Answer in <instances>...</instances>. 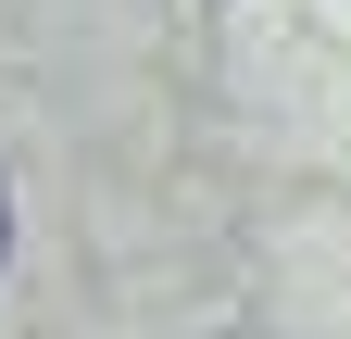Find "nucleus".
I'll return each mask as SVG.
<instances>
[{
  "label": "nucleus",
  "mask_w": 351,
  "mask_h": 339,
  "mask_svg": "<svg viewBox=\"0 0 351 339\" xmlns=\"http://www.w3.org/2000/svg\"><path fill=\"white\" fill-rule=\"evenodd\" d=\"M0 251H13V201H0Z\"/></svg>",
  "instance_id": "1"
}]
</instances>
